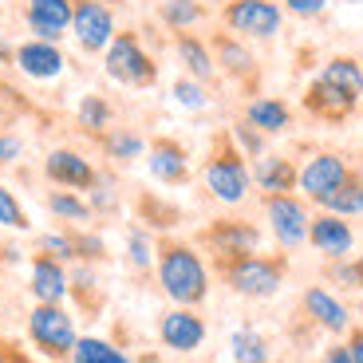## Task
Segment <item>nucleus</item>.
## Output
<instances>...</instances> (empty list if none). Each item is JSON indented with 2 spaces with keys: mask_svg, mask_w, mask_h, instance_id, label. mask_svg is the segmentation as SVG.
Segmentation results:
<instances>
[{
  "mask_svg": "<svg viewBox=\"0 0 363 363\" xmlns=\"http://www.w3.org/2000/svg\"><path fill=\"white\" fill-rule=\"evenodd\" d=\"M158 284H162V292L174 304L194 308L209 292V269L201 264V257L190 245L166 241V245H158Z\"/></svg>",
  "mask_w": 363,
  "mask_h": 363,
  "instance_id": "f257e3e1",
  "label": "nucleus"
},
{
  "mask_svg": "<svg viewBox=\"0 0 363 363\" xmlns=\"http://www.w3.org/2000/svg\"><path fill=\"white\" fill-rule=\"evenodd\" d=\"M221 264V277L237 296L249 300H269L281 292L284 284V257H261V253H245V257H225Z\"/></svg>",
  "mask_w": 363,
  "mask_h": 363,
  "instance_id": "f03ea898",
  "label": "nucleus"
},
{
  "mask_svg": "<svg viewBox=\"0 0 363 363\" xmlns=\"http://www.w3.org/2000/svg\"><path fill=\"white\" fill-rule=\"evenodd\" d=\"M28 336H32V344L44 355H52V359L72 355L75 340H79L75 336V320L64 304H36L32 316H28Z\"/></svg>",
  "mask_w": 363,
  "mask_h": 363,
  "instance_id": "7ed1b4c3",
  "label": "nucleus"
},
{
  "mask_svg": "<svg viewBox=\"0 0 363 363\" xmlns=\"http://www.w3.org/2000/svg\"><path fill=\"white\" fill-rule=\"evenodd\" d=\"M107 75L127 83V87H150L158 67L146 55V48L138 44L135 32H115V40L107 44Z\"/></svg>",
  "mask_w": 363,
  "mask_h": 363,
  "instance_id": "20e7f679",
  "label": "nucleus"
},
{
  "mask_svg": "<svg viewBox=\"0 0 363 363\" xmlns=\"http://www.w3.org/2000/svg\"><path fill=\"white\" fill-rule=\"evenodd\" d=\"M264 218H269V229L277 237V245L289 249V253L308 241L312 218L296 194H264Z\"/></svg>",
  "mask_w": 363,
  "mask_h": 363,
  "instance_id": "39448f33",
  "label": "nucleus"
},
{
  "mask_svg": "<svg viewBox=\"0 0 363 363\" xmlns=\"http://www.w3.org/2000/svg\"><path fill=\"white\" fill-rule=\"evenodd\" d=\"M249 182H253V174H249V166L241 162V155H237L233 146L213 150V158L206 162V186H209V194H213L218 201H225V206L245 201Z\"/></svg>",
  "mask_w": 363,
  "mask_h": 363,
  "instance_id": "423d86ee",
  "label": "nucleus"
},
{
  "mask_svg": "<svg viewBox=\"0 0 363 363\" xmlns=\"http://www.w3.org/2000/svg\"><path fill=\"white\" fill-rule=\"evenodd\" d=\"M72 32L83 52H107V44L115 40V16L103 0H75Z\"/></svg>",
  "mask_w": 363,
  "mask_h": 363,
  "instance_id": "0eeeda50",
  "label": "nucleus"
},
{
  "mask_svg": "<svg viewBox=\"0 0 363 363\" xmlns=\"http://www.w3.org/2000/svg\"><path fill=\"white\" fill-rule=\"evenodd\" d=\"M281 20H284V12L272 0H233L225 9V24L253 40H272L281 32Z\"/></svg>",
  "mask_w": 363,
  "mask_h": 363,
  "instance_id": "6e6552de",
  "label": "nucleus"
},
{
  "mask_svg": "<svg viewBox=\"0 0 363 363\" xmlns=\"http://www.w3.org/2000/svg\"><path fill=\"white\" fill-rule=\"evenodd\" d=\"M347 178H352V170H347V162L340 155H316L304 170L296 174V186L308 201L324 206V198H332Z\"/></svg>",
  "mask_w": 363,
  "mask_h": 363,
  "instance_id": "1a4fd4ad",
  "label": "nucleus"
},
{
  "mask_svg": "<svg viewBox=\"0 0 363 363\" xmlns=\"http://www.w3.org/2000/svg\"><path fill=\"white\" fill-rule=\"evenodd\" d=\"M158 336H162V344L170 347V352H198L201 344H206V320L198 316L194 308H170L162 320H158Z\"/></svg>",
  "mask_w": 363,
  "mask_h": 363,
  "instance_id": "9d476101",
  "label": "nucleus"
},
{
  "mask_svg": "<svg viewBox=\"0 0 363 363\" xmlns=\"http://www.w3.org/2000/svg\"><path fill=\"white\" fill-rule=\"evenodd\" d=\"M308 241L316 253H324L328 261H347V253L355 249V233L340 213H320L308 225Z\"/></svg>",
  "mask_w": 363,
  "mask_h": 363,
  "instance_id": "9b49d317",
  "label": "nucleus"
},
{
  "mask_svg": "<svg viewBox=\"0 0 363 363\" xmlns=\"http://www.w3.org/2000/svg\"><path fill=\"white\" fill-rule=\"evenodd\" d=\"M72 12H75V0H28V28L36 32V40H55L67 36V28H72Z\"/></svg>",
  "mask_w": 363,
  "mask_h": 363,
  "instance_id": "f8f14e48",
  "label": "nucleus"
},
{
  "mask_svg": "<svg viewBox=\"0 0 363 363\" xmlns=\"http://www.w3.org/2000/svg\"><path fill=\"white\" fill-rule=\"evenodd\" d=\"M44 174L55 186H64V190H91V186L99 182L95 166L83 155H75V150H52V155L44 158Z\"/></svg>",
  "mask_w": 363,
  "mask_h": 363,
  "instance_id": "ddd939ff",
  "label": "nucleus"
},
{
  "mask_svg": "<svg viewBox=\"0 0 363 363\" xmlns=\"http://www.w3.org/2000/svg\"><path fill=\"white\" fill-rule=\"evenodd\" d=\"M67 292H72V277L64 272V261H55L52 253H40L32 261V296L40 304H64Z\"/></svg>",
  "mask_w": 363,
  "mask_h": 363,
  "instance_id": "4468645a",
  "label": "nucleus"
},
{
  "mask_svg": "<svg viewBox=\"0 0 363 363\" xmlns=\"http://www.w3.org/2000/svg\"><path fill=\"white\" fill-rule=\"evenodd\" d=\"M304 312L312 316V324L332 332V336H344L347 328H352V312L340 296H332L328 289H308L304 292Z\"/></svg>",
  "mask_w": 363,
  "mask_h": 363,
  "instance_id": "2eb2a0df",
  "label": "nucleus"
},
{
  "mask_svg": "<svg viewBox=\"0 0 363 363\" xmlns=\"http://www.w3.org/2000/svg\"><path fill=\"white\" fill-rule=\"evenodd\" d=\"M206 241L213 245V253H218V261H225V257H245V253H257V241H261V233H257L249 221H218V225L206 233Z\"/></svg>",
  "mask_w": 363,
  "mask_h": 363,
  "instance_id": "dca6fc26",
  "label": "nucleus"
},
{
  "mask_svg": "<svg viewBox=\"0 0 363 363\" xmlns=\"http://www.w3.org/2000/svg\"><path fill=\"white\" fill-rule=\"evenodd\" d=\"M16 67L32 79H55L64 72V52L48 40H28V44L16 48Z\"/></svg>",
  "mask_w": 363,
  "mask_h": 363,
  "instance_id": "f3484780",
  "label": "nucleus"
},
{
  "mask_svg": "<svg viewBox=\"0 0 363 363\" xmlns=\"http://www.w3.org/2000/svg\"><path fill=\"white\" fill-rule=\"evenodd\" d=\"M150 174H155L158 182H166V186L186 182V174H190V166H186V150H182L178 143H170V138L155 143L150 146Z\"/></svg>",
  "mask_w": 363,
  "mask_h": 363,
  "instance_id": "a211bd4d",
  "label": "nucleus"
},
{
  "mask_svg": "<svg viewBox=\"0 0 363 363\" xmlns=\"http://www.w3.org/2000/svg\"><path fill=\"white\" fill-rule=\"evenodd\" d=\"M304 103H308V111H312V115H320V118H344L347 111L355 107L352 95H344L340 87H332V83H324V79L312 83L308 95H304Z\"/></svg>",
  "mask_w": 363,
  "mask_h": 363,
  "instance_id": "6ab92c4d",
  "label": "nucleus"
},
{
  "mask_svg": "<svg viewBox=\"0 0 363 363\" xmlns=\"http://www.w3.org/2000/svg\"><path fill=\"white\" fill-rule=\"evenodd\" d=\"M253 178L264 194H289L292 186H296V166L281 155H264L261 162H257Z\"/></svg>",
  "mask_w": 363,
  "mask_h": 363,
  "instance_id": "aec40b11",
  "label": "nucleus"
},
{
  "mask_svg": "<svg viewBox=\"0 0 363 363\" xmlns=\"http://www.w3.org/2000/svg\"><path fill=\"white\" fill-rule=\"evenodd\" d=\"M245 118H249V127H257L261 135H281L292 115L281 99H253L245 111Z\"/></svg>",
  "mask_w": 363,
  "mask_h": 363,
  "instance_id": "412c9836",
  "label": "nucleus"
},
{
  "mask_svg": "<svg viewBox=\"0 0 363 363\" xmlns=\"http://www.w3.org/2000/svg\"><path fill=\"white\" fill-rule=\"evenodd\" d=\"M320 79L332 83V87H340L344 95H352V99H359V91H363V67L355 64V60H347V55H336V60H328V67L320 72Z\"/></svg>",
  "mask_w": 363,
  "mask_h": 363,
  "instance_id": "4be33fe9",
  "label": "nucleus"
},
{
  "mask_svg": "<svg viewBox=\"0 0 363 363\" xmlns=\"http://www.w3.org/2000/svg\"><path fill=\"white\" fill-rule=\"evenodd\" d=\"M229 352H233V363H269V340L253 328H237L229 336Z\"/></svg>",
  "mask_w": 363,
  "mask_h": 363,
  "instance_id": "5701e85b",
  "label": "nucleus"
},
{
  "mask_svg": "<svg viewBox=\"0 0 363 363\" xmlns=\"http://www.w3.org/2000/svg\"><path fill=\"white\" fill-rule=\"evenodd\" d=\"M324 209L328 213H340V218H363V182L352 174L332 198H324Z\"/></svg>",
  "mask_w": 363,
  "mask_h": 363,
  "instance_id": "b1692460",
  "label": "nucleus"
},
{
  "mask_svg": "<svg viewBox=\"0 0 363 363\" xmlns=\"http://www.w3.org/2000/svg\"><path fill=\"white\" fill-rule=\"evenodd\" d=\"M72 363H130V359L118 352V347H111L107 340L83 336V340H75V347H72Z\"/></svg>",
  "mask_w": 363,
  "mask_h": 363,
  "instance_id": "393cba45",
  "label": "nucleus"
},
{
  "mask_svg": "<svg viewBox=\"0 0 363 363\" xmlns=\"http://www.w3.org/2000/svg\"><path fill=\"white\" fill-rule=\"evenodd\" d=\"M178 60L186 64V72H190L198 83L213 75V60H209L206 44H201V40H194V36H178Z\"/></svg>",
  "mask_w": 363,
  "mask_h": 363,
  "instance_id": "a878e982",
  "label": "nucleus"
},
{
  "mask_svg": "<svg viewBox=\"0 0 363 363\" xmlns=\"http://www.w3.org/2000/svg\"><path fill=\"white\" fill-rule=\"evenodd\" d=\"M48 209L64 221H87L91 218V206L83 198H75V190H55L52 198H48Z\"/></svg>",
  "mask_w": 363,
  "mask_h": 363,
  "instance_id": "bb28decb",
  "label": "nucleus"
},
{
  "mask_svg": "<svg viewBox=\"0 0 363 363\" xmlns=\"http://www.w3.org/2000/svg\"><path fill=\"white\" fill-rule=\"evenodd\" d=\"M162 20L170 28H178V32H186V28H194L201 20V4H198V0H166V4H162Z\"/></svg>",
  "mask_w": 363,
  "mask_h": 363,
  "instance_id": "cd10ccee",
  "label": "nucleus"
},
{
  "mask_svg": "<svg viewBox=\"0 0 363 363\" xmlns=\"http://www.w3.org/2000/svg\"><path fill=\"white\" fill-rule=\"evenodd\" d=\"M75 115H79V127H87V130H107V123H111V107L99 95H83Z\"/></svg>",
  "mask_w": 363,
  "mask_h": 363,
  "instance_id": "c85d7f7f",
  "label": "nucleus"
},
{
  "mask_svg": "<svg viewBox=\"0 0 363 363\" xmlns=\"http://www.w3.org/2000/svg\"><path fill=\"white\" fill-rule=\"evenodd\" d=\"M146 150V143L138 135H130V130H111L107 135V155L115 158V162H130V158H138Z\"/></svg>",
  "mask_w": 363,
  "mask_h": 363,
  "instance_id": "c756f323",
  "label": "nucleus"
},
{
  "mask_svg": "<svg viewBox=\"0 0 363 363\" xmlns=\"http://www.w3.org/2000/svg\"><path fill=\"white\" fill-rule=\"evenodd\" d=\"M0 225H9V229H28V213H24V206L12 198L9 186H0Z\"/></svg>",
  "mask_w": 363,
  "mask_h": 363,
  "instance_id": "7c9ffc66",
  "label": "nucleus"
},
{
  "mask_svg": "<svg viewBox=\"0 0 363 363\" xmlns=\"http://www.w3.org/2000/svg\"><path fill=\"white\" fill-rule=\"evenodd\" d=\"M174 99H178L182 107H190V111H201L209 103L198 79H178V83H174Z\"/></svg>",
  "mask_w": 363,
  "mask_h": 363,
  "instance_id": "2f4dec72",
  "label": "nucleus"
},
{
  "mask_svg": "<svg viewBox=\"0 0 363 363\" xmlns=\"http://www.w3.org/2000/svg\"><path fill=\"white\" fill-rule=\"evenodd\" d=\"M218 52H221V64L229 67V72H249V52L241 44H233V40H218Z\"/></svg>",
  "mask_w": 363,
  "mask_h": 363,
  "instance_id": "473e14b6",
  "label": "nucleus"
},
{
  "mask_svg": "<svg viewBox=\"0 0 363 363\" xmlns=\"http://www.w3.org/2000/svg\"><path fill=\"white\" fill-rule=\"evenodd\" d=\"M127 253H130V264H135V269H146V264H150V237L138 233V229H130Z\"/></svg>",
  "mask_w": 363,
  "mask_h": 363,
  "instance_id": "72a5a7b5",
  "label": "nucleus"
},
{
  "mask_svg": "<svg viewBox=\"0 0 363 363\" xmlns=\"http://www.w3.org/2000/svg\"><path fill=\"white\" fill-rule=\"evenodd\" d=\"M40 253H52L55 261H67V257H75V241L72 237H60V233H48L40 241Z\"/></svg>",
  "mask_w": 363,
  "mask_h": 363,
  "instance_id": "f704fd0d",
  "label": "nucleus"
},
{
  "mask_svg": "<svg viewBox=\"0 0 363 363\" xmlns=\"http://www.w3.org/2000/svg\"><path fill=\"white\" fill-rule=\"evenodd\" d=\"M284 9H289L292 16H320V12L328 9V0H284Z\"/></svg>",
  "mask_w": 363,
  "mask_h": 363,
  "instance_id": "c9c22d12",
  "label": "nucleus"
},
{
  "mask_svg": "<svg viewBox=\"0 0 363 363\" xmlns=\"http://www.w3.org/2000/svg\"><path fill=\"white\" fill-rule=\"evenodd\" d=\"M16 158H20V138H16V135H4V130H0V166L16 162Z\"/></svg>",
  "mask_w": 363,
  "mask_h": 363,
  "instance_id": "e433bc0d",
  "label": "nucleus"
},
{
  "mask_svg": "<svg viewBox=\"0 0 363 363\" xmlns=\"http://www.w3.org/2000/svg\"><path fill=\"white\" fill-rule=\"evenodd\" d=\"M336 281H344L347 289H359V284H363L359 264H340V269H336Z\"/></svg>",
  "mask_w": 363,
  "mask_h": 363,
  "instance_id": "4c0bfd02",
  "label": "nucleus"
},
{
  "mask_svg": "<svg viewBox=\"0 0 363 363\" xmlns=\"http://www.w3.org/2000/svg\"><path fill=\"white\" fill-rule=\"evenodd\" d=\"M237 138H241V143H245V150H261V135H257V127H237Z\"/></svg>",
  "mask_w": 363,
  "mask_h": 363,
  "instance_id": "58836bf2",
  "label": "nucleus"
},
{
  "mask_svg": "<svg viewBox=\"0 0 363 363\" xmlns=\"http://www.w3.org/2000/svg\"><path fill=\"white\" fill-rule=\"evenodd\" d=\"M324 363H352V352H347V344H332L324 352Z\"/></svg>",
  "mask_w": 363,
  "mask_h": 363,
  "instance_id": "ea45409f",
  "label": "nucleus"
},
{
  "mask_svg": "<svg viewBox=\"0 0 363 363\" xmlns=\"http://www.w3.org/2000/svg\"><path fill=\"white\" fill-rule=\"evenodd\" d=\"M347 352H352V363H363V328L347 336Z\"/></svg>",
  "mask_w": 363,
  "mask_h": 363,
  "instance_id": "a19ab883",
  "label": "nucleus"
},
{
  "mask_svg": "<svg viewBox=\"0 0 363 363\" xmlns=\"http://www.w3.org/2000/svg\"><path fill=\"white\" fill-rule=\"evenodd\" d=\"M4 60H12V48L4 44V40H0V64H4Z\"/></svg>",
  "mask_w": 363,
  "mask_h": 363,
  "instance_id": "79ce46f5",
  "label": "nucleus"
},
{
  "mask_svg": "<svg viewBox=\"0 0 363 363\" xmlns=\"http://www.w3.org/2000/svg\"><path fill=\"white\" fill-rule=\"evenodd\" d=\"M355 264H359V272H363V253H359V261H355Z\"/></svg>",
  "mask_w": 363,
  "mask_h": 363,
  "instance_id": "37998d69",
  "label": "nucleus"
},
{
  "mask_svg": "<svg viewBox=\"0 0 363 363\" xmlns=\"http://www.w3.org/2000/svg\"><path fill=\"white\" fill-rule=\"evenodd\" d=\"M352 4H359V0H352Z\"/></svg>",
  "mask_w": 363,
  "mask_h": 363,
  "instance_id": "c03bdc74",
  "label": "nucleus"
}]
</instances>
